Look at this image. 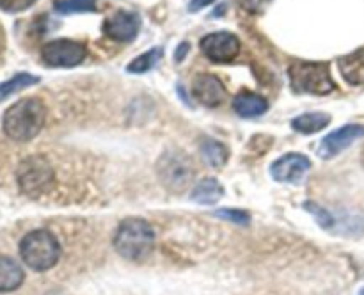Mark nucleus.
Segmentation results:
<instances>
[{
	"mask_svg": "<svg viewBox=\"0 0 364 295\" xmlns=\"http://www.w3.org/2000/svg\"><path fill=\"white\" fill-rule=\"evenodd\" d=\"M46 119V107L41 100L21 98L6 110L2 117V128L9 139L16 142H27L41 132Z\"/></svg>",
	"mask_w": 364,
	"mask_h": 295,
	"instance_id": "1",
	"label": "nucleus"
},
{
	"mask_svg": "<svg viewBox=\"0 0 364 295\" xmlns=\"http://www.w3.org/2000/svg\"><path fill=\"white\" fill-rule=\"evenodd\" d=\"M114 247L132 262L146 259L155 249V231L151 224L139 217H130L119 224L114 237Z\"/></svg>",
	"mask_w": 364,
	"mask_h": 295,
	"instance_id": "2",
	"label": "nucleus"
},
{
	"mask_svg": "<svg viewBox=\"0 0 364 295\" xmlns=\"http://www.w3.org/2000/svg\"><path fill=\"white\" fill-rule=\"evenodd\" d=\"M20 256L28 269L45 272L59 262L60 245L50 231L36 230L25 235L20 242Z\"/></svg>",
	"mask_w": 364,
	"mask_h": 295,
	"instance_id": "3",
	"label": "nucleus"
},
{
	"mask_svg": "<svg viewBox=\"0 0 364 295\" xmlns=\"http://www.w3.org/2000/svg\"><path fill=\"white\" fill-rule=\"evenodd\" d=\"M288 77H290L291 89L299 95L323 96L333 92L336 87L327 63L297 60L288 70Z\"/></svg>",
	"mask_w": 364,
	"mask_h": 295,
	"instance_id": "4",
	"label": "nucleus"
},
{
	"mask_svg": "<svg viewBox=\"0 0 364 295\" xmlns=\"http://www.w3.org/2000/svg\"><path fill=\"white\" fill-rule=\"evenodd\" d=\"M156 174L164 187L173 192H183L194 181V163L185 153L166 151L156 162Z\"/></svg>",
	"mask_w": 364,
	"mask_h": 295,
	"instance_id": "5",
	"label": "nucleus"
},
{
	"mask_svg": "<svg viewBox=\"0 0 364 295\" xmlns=\"http://www.w3.org/2000/svg\"><path fill=\"white\" fill-rule=\"evenodd\" d=\"M16 178L23 194L38 198V195L48 192V188L53 185V180H55V174H53L52 166L45 156L34 155L20 163Z\"/></svg>",
	"mask_w": 364,
	"mask_h": 295,
	"instance_id": "6",
	"label": "nucleus"
},
{
	"mask_svg": "<svg viewBox=\"0 0 364 295\" xmlns=\"http://www.w3.org/2000/svg\"><path fill=\"white\" fill-rule=\"evenodd\" d=\"M87 57V48L84 43L73 39H53L43 45L41 59L43 63L52 68H73L84 63Z\"/></svg>",
	"mask_w": 364,
	"mask_h": 295,
	"instance_id": "7",
	"label": "nucleus"
},
{
	"mask_svg": "<svg viewBox=\"0 0 364 295\" xmlns=\"http://www.w3.org/2000/svg\"><path fill=\"white\" fill-rule=\"evenodd\" d=\"M201 52L213 63H231L240 52V39L233 32H212L201 39Z\"/></svg>",
	"mask_w": 364,
	"mask_h": 295,
	"instance_id": "8",
	"label": "nucleus"
},
{
	"mask_svg": "<svg viewBox=\"0 0 364 295\" xmlns=\"http://www.w3.org/2000/svg\"><path fill=\"white\" fill-rule=\"evenodd\" d=\"M141 25L142 20L137 13L119 9L103 21V32L107 38L117 43H130L139 36Z\"/></svg>",
	"mask_w": 364,
	"mask_h": 295,
	"instance_id": "9",
	"label": "nucleus"
},
{
	"mask_svg": "<svg viewBox=\"0 0 364 295\" xmlns=\"http://www.w3.org/2000/svg\"><path fill=\"white\" fill-rule=\"evenodd\" d=\"M363 137L364 124H345L322 139L318 146V155L322 159H333Z\"/></svg>",
	"mask_w": 364,
	"mask_h": 295,
	"instance_id": "10",
	"label": "nucleus"
},
{
	"mask_svg": "<svg viewBox=\"0 0 364 295\" xmlns=\"http://www.w3.org/2000/svg\"><path fill=\"white\" fill-rule=\"evenodd\" d=\"M311 169V160L302 153H288L270 166V174L281 183H297Z\"/></svg>",
	"mask_w": 364,
	"mask_h": 295,
	"instance_id": "11",
	"label": "nucleus"
},
{
	"mask_svg": "<svg viewBox=\"0 0 364 295\" xmlns=\"http://www.w3.org/2000/svg\"><path fill=\"white\" fill-rule=\"evenodd\" d=\"M194 98L205 107H219L226 100V87L223 82L210 73H199L192 82Z\"/></svg>",
	"mask_w": 364,
	"mask_h": 295,
	"instance_id": "12",
	"label": "nucleus"
},
{
	"mask_svg": "<svg viewBox=\"0 0 364 295\" xmlns=\"http://www.w3.org/2000/svg\"><path fill=\"white\" fill-rule=\"evenodd\" d=\"M233 109L240 117L252 119V117L263 116L269 110V102L262 95L244 91L240 95H237V98L233 100Z\"/></svg>",
	"mask_w": 364,
	"mask_h": 295,
	"instance_id": "13",
	"label": "nucleus"
},
{
	"mask_svg": "<svg viewBox=\"0 0 364 295\" xmlns=\"http://www.w3.org/2000/svg\"><path fill=\"white\" fill-rule=\"evenodd\" d=\"M338 68L345 82L350 85H364V48L340 57Z\"/></svg>",
	"mask_w": 364,
	"mask_h": 295,
	"instance_id": "14",
	"label": "nucleus"
},
{
	"mask_svg": "<svg viewBox=\"0 0 364 295\" xmlns=\"http://www.w3.org/2000/svg\"><path fill=\"white\" fill-rule=\"evenodd\" d=\"M223 195L224 187L215 178H203L201 181L194 185L191 192L192 201L199 203V205H215L217 201L223 199Z\"/></svg>",
	"mask_w": 364,
	"mask_h": 295,
	"instance_id": "15",
	"label": "nucleus"
},
{
	"mask_svg": "<svg viewBox=\"0 0 364 295\" xmlns=\"http://www.w3.org/2000/svg\"><path fill=\"white\" fill-rule=\"evenodd\" d=\"M23 283V270L13 258L0 256V291H13Z\"/></svg>",
	"mask_w": 364,
	"mask_h": 295,
	"instance_id": "16",
	"label": "nucleus"
},
{
	"mask_svg": "<svg viewBox=\"0 0 364 295\" xmlns=\"http://www.w3.org/2000/svg\"><path fill=\"white\" fill-rule=\"evenodd\" d=\"M331 123V116L326 112H306L302 116L295 117L291 121V127L295 132L304 135H313L316 132L323 130Z\"/></svg>",
	"mask_w": 364,
	"mask_h": 295,
	"instance_id": "17",
	"label": "nucleus"
},
{
	"mask_svg": "<svg viewBox=\"0 0 364 295\" xmlns=\"http://www.w3.org/2000/svg\"><path fill=\"white\" fill-rule=\"evenodd\" d=\"M201 149V156L208 166L212 167H223L228 162V148L219 141L213 139H205L199 146Z\"/></svg>",
	"mask_w": 364,
	"mask_h": 295,
	"instance_id": "18",
	"label": "nucleus"
},
{
	"mask_svg": "<svg viewBox=\"0 0 364 295\" xmlns=\"http://www.w3.org/2000/svg\"><path fill=\"white\" fill-rule=\"evenodd\" d=\"M162 55H164L162 46H156V48L148 50V52H144V53H141L139 57H135V59L127 66V71L128 73H134V75L148 73V71H151L153 68L160 63Z\"/></svg>",
	"mask_w": 364,
	"mask_h": 295,
	"instance_id": "19",
	"label": "nucleus"
},
{
	"mask_svg": "<svg viewBox=\"0 0 364 295\" xmlns=\"http://www.w3.org/2000/svg\"><path fill=\"white\" fill-rule=\"evenodd\" d=\"M38 82H39V77H36V75H31V73L14 75L13 78H9V80H6L0 84V102H2V100H6L7 96L16 95V92L23 91V89L38 84Z\"/></svg>",
	"mask_w": 364,
	"mask_h": 295,
	"instance_id": "20",
	"label": "nucleus"
},
{
	"mask_svg": "<svg viewBox=\"0 0 364 295\" xmlns=\"http://www.w3.org/2000/svg\"><path fill=\"white\" fill-rule=\"evenodd\" d=\"M53 9L59 14L95 13L96 0H53Z\"/></svg>",
	"mask_w": 364,
	"mask_h": 295,
	"instance_id": "21",
	"label": "nucleus"
},
{
	"mask_svg": "<svg viewBox=\"0 0 364 295\" xmlns=\"http://www.w3.org/2000/svg\"><path fill=\"white\" fill-rule=\"evenodd\" d=\"M213 215L219 219L230 220V222L238 224V226H249L251 224V213L247 210L240 208H220L213 212Z\"/></svg>",
	"mask_w": 364,
	"mask_h": 295,
	"instance_id": "22",
	"label": "nucleus"
},
{
	"mask_svg": "<svg viewBox=\"0 0 364 295\" xmlns=\"http://www.w3.org/2000/svg\"><path fill=\"white\" fill-rule=\"evenodd\" d=\"M304 206H306V210H309V213H313V215L316 217V220H318V224L322 227H331L334 224L333 215H331V213L327 212L323 206L316 205V203H311V201L304 203Z\"/></svg>",
	"mask_w": 364,
	"mask_h": 295,
	"instance_id": "23",
	"label": "nucleus"
},
{
	"mask_svg": "<svg viewBox=\"0 0 364 295\" xmlns=\"http://www.w3.org/2000/svg\"><path fill=\"white\" fill-rule=\"evenodd\" d=\"M38 0H0V9L6 13H20L32 7Z\"/></svg>",
	"mask_w": 364,
	"mask_h": 295,
	"instance_id": "24",
	"label": "nucleus"
},
{
	"mask_svg": "<svg viewBox=\"0 0 364 295\" xmlns=\"http://www.w3.org/2000/svg\"><path fill=\"white\" fill-rule=\"evenodd\" d=\"M270 2H272V0H238V4H240L245 11H249V13H263Z\"/></svg>",
	"mask_w": 364,
	"mask_h": 295,
	"instance_id": "25",
	"label": "nucleus"
},
{
	"mask_svg": "<svg viewBox=\"0 0 364 295\" xmlns=\"http://www.w3.org/2000/svg\"><path fill=\"white\" fill-rule=\"evenodd\" d=\"M213 2H215V0H191V4H188V11H191V13H198V11L212 6Z\"/></svg>",
	"mask_w": 364,
	"mask_h": 295,
	"instance_id": "26",
	"label": "nucleus"
},
{
	"mask_svg": "<svg viewBox=\"0 0 364 295\" xmlns=\"http://www.w3.org/2000/svg\"><path fill=\"white\" fill-rule=\"evenodd\" d=\"M188 50H191V45H188L187 41L180 43V45H178V48H176V52H174V60H176V63H181V60L187 57Z\"/></svg>",
	"mask_w": 364,
	"mask_h": 295,
	"instance_id": "27",
	"label": "nucleus"
},
{
	"mask_svg": "<svg viewBox=\"0 0 364 295\" xmlns=\"http://www.w3.org/2000/svg\"><path fill=\"white\" fill-rule=\"evenodd\" d=\"M359 295H364V288H363V290H361V291H359Z\"/></svg>",
	"mask_w": 364,
	"mask_h": 295,
	"instance_id": "28",
	"label": "nucleus"
}]
</instances>
